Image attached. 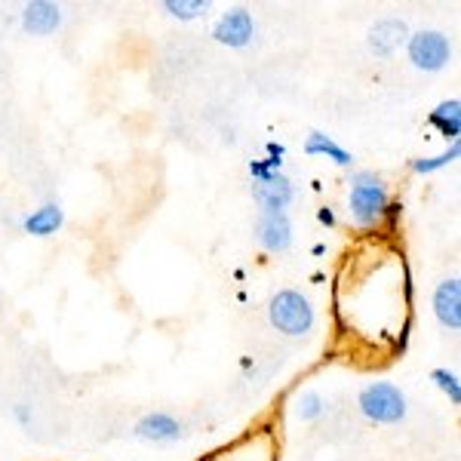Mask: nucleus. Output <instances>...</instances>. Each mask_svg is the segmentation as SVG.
Here are the masks:
<instances>
[{
    "mask_svg": "<svg viewBox=\"0 0 461 461\" xmlns=\"http://www.w3.org/2000/svg\"><path fill=\"white\" fill-rule=\"evenodd\" d=\"M388 203H391V194H388V185H384L382 176L373 173V169L354 173L351 191H348V212H351L357 228L369 230V228L382 225Z\"/></svg>",
    "mask_w": 461,
    "mask_h": 461,
    "instance_id": "1",
    "label": "nucleus"
},
{
    "mask_svg": "<svg viewBox=\"0 0 461 461\" xmlns=\"http://www.w3.org/2000/svg\"><path fill=\"white\" fill-rule=\"evenodd\" d=\"M267 320L277 332H284L289 339H302L314 330L317 323V311L311 299L299 289H280L271 295L267 302Z\"/></svg>",
    "mask_w": 461,
    "mask_h": 461,
    "instance_id": "2",
    "label": "nucleus"
},
{
    "mask_svg": "<svg viewBox=\"0 0 461 461\" xmlns=\"http://www.w3.org/2000/svg\"><path fill=\"white\" fill-rule=\"evenodd\" d=\"M203 461H280V437L274 425H256L237 440L219 446Z\"/></svg>",
    "mask_w": 461,
    "mask_h": 461,
    "instance_id": "3",
    "label": "nucleus"
},
{
    "mask_svg": "<svg viewBox=\"0 0 461 461\" xmlns=\"http://www.w3.org/2000/svg\"><path fill=\"white\" fill-rule=\"evenodd\" d=\"M357 406H360L363 419L373 425H400L406 419V393L393 382H373L357 393Z\"/></svg>",
    "mask_w": 461,
    "mask_h": 461,
    "instance_id": "4",
    "label": "nucleus"
},
{
    "mask_svg": "<svg viewBox=\"0 0 461 461\" xmlns=\"http://www.w3.org/2000/svg\"><path fill=\"white\" fill-rule=\"evenodd\" d=\"M406 56L415 68L425 74L443 71L452 62V41L443 32H437V28H421V32L409 34Z\"/></svg>",
    "mask_w": 461,
    "mask_h": 461,
    "instance_id": "5",
    "label": "nucleus"
},
{
    "mask_svg": "<svg viewBox=\"0 0 461 461\" xmlns=\"http://www.w3.org/2000/svg\"><path fill=\"white\" fill-rule=\"evenodd\" d=\"M212 37H215V43H221V47H228V50H243V47H249L252 37H256V19H252V13L247 6H234V10L219 16V22L212 25Z\"/></svg>",
    "mask_w": 461,
    "mask_h": 461,
    "instance_id": "6",
    "label": "nucleus"
},
{
    "mask_svg": "<svg viewBox=\"0 0 461 461\" xmlns=\"http://www.w3.org/2000/svg\"><path fill=\"white\" fill-rule=\"evenodd\" d=\"M256 240L265 252H286L293 247V219L286 212H258Z\"/></svg>",
    "mask_w": 461,
    "mask_h": 461,
    "instance_id": "7",
    "label": "nucleus"
},
{
    "mask_svg": "<svg viewBox=\"0 0 461 461\" xmlns=\"http://www.w3.org/2000/svg\"><path fill=\"white\" fill-rule=\"evenodd\" d=\"M252 200L262 206V212H286V206L293 203L295 188L284 173H271L265 182H252L249 185Z\"/></svg>",
    "mask_w": 461,
    "mask_h": 461,
    "instance_id": "8",
    "label": "nucleus"
},
{
    "mask_svg": "<svg viewBox=\"0 0 461 461\" xmlns=\"http://www.w3.org/2000/svg\"><path fill=\"white\" fill-rule=\"evenodd\" d=\"M434 317L443 330L458 332L461 330V280L458 277H446L434 289Z\"/></svg>",
    "mask_w": 461,
    "mask_h": 461,
    "instance_id": "9",
    "label": "nucleus"
},
{
    "mask_svg": "<svg viewBox=\"0 0 461 461\" xmlns=\"http://www.w3.org/2000/svg\"><path fill=\"white\" fill-rule=\"evenodd\" d=\"M185 428L169 412H148L136 421V437L145 443H176L182 440Z\"/></svg>",
    "mask_w": 461,
    "mask_h": 461,
    "instance_id": "10",
    "label": "nucleus"
},
{
    "mask_svg": "<svg viewBox=\"0 0 461 461\" xmlns=\"http://www.w3.org/2000/svg\"><path fill=\"white\" fill-rule=\"evenodd\" d=\"M62 25V10L50 0H32L22 6V28L34 37H47Z\"/></svg>",
    "mask_w": 461,
    "mask_h": 461,
    "instance_id": "11",
    "label": "nucleus"
},
{
    "mask_svg": "<svg viewBox=\"0 0 461 461\" xmlns=\"http://www.w3.org/2000/svg\"><path fill=\"white\" fill-rule=\"evenodd\" d=\"M409 41V28L400 19H382L375 22V28L369 32V50L375 56H393L400 47Z\"/></svg>",
    "mask_w": 461,
    "mask_h": 461,
    "instance_id": "12",
    "label": "nucleus"
},
{
    "mask_svg": "<svg viewBox=\"0 0 461 461\" xmlns=\"http://www.w3.org/2000/svg\"><path fill=\"white\" fill-rule=\"evenodd\" d=\"M19 225L25 234H32V237H53L65 225V212H62V206L50 200V203H43V206H37V210L28 212Z\"/></svg>",
    "mask_w": 461,
    "mask_h": 461,
    "instance_id": "13",
    "label": "nucleus"
},
{
    "mask_svg": "<svg viewBox=\"0 0 461 461\" xmlns=\"http://www.w3.org/2000/svg\"><path fill=\"white\" fill-rule=\"evenodd\" d=\"M428 123L446 139V142H458L461 136V102L458 99H443L440 105L428 114Z\"/></svg>",
    "mask_w": 461,
    "mask_h": 461,
    "instance_id": "14",
    "label": "nucleus"
},
{
    "mask_svg": "<svg viewBox=\"0 0 461 461\" xmlns=\"http://www.w3.org/2000/svg\"><path fill=\"white\" fill-rule=\"evenodd\" d=\"M304 154H311V158H326V160L336 163V167H351V160H354L348 148H341L336 139L326 136V132H320V130H314L308 139H304Z\"/></svg>",
    "mask_w": 461,
    "mask_h": 461,
    "instance_id": "15",
    "label": "nucleus"
},
{
    "mask_svg": "<svg viewBox=\"0 0 461 461\" xmlns=\"http://www.w3.org/2000/svg\"><path fill=\"white\" fill-rule=\"evenodd\" d=\"M458 154H461V142H452L446 151L434 154V158H415L409 167H412V173H419V176H430V173H437V169H446L449 163H456Z\"/></svg>",
    "mask_w": 461,
    "mask_h": 461,
    "instance_id": "16",
    "label": "nucleus"
},
{
    "mask_svg": "<svg viewBox=\"0 0 461 461\" xmlns=\"http://www.w3.org/2000/svg\"><path fill=\"white\" fill-rule=\"evenodd\" d=\"M163 10L178 22H191V19L206 16L210 0H163Z\"/></svg>",
    "mask_w": 461,
    "mask_h": 461,
    "instance_id": "17",
    "label": "nucleus"
},
{
    "mask_svg": "<svg viewBox=\"0 0 461 461\" xmlns=\"http://www.w3.org/2000/svg\"><path fill=\"white\" fill-rule=\"evenodd\" d=\"M326 412V400L320 397L317 391H302L299 400H295V415H299L302 421H317L323 419Z\"/></svg>",
    "mask_w": 461,
    "mask_h": 461,
    "instance_id": "18",
    "label": "nucleus"
},
{
    "mask_svg": "<svg viewBox=\"0 0 461 461\" xmlns=\"http://www.w3.org/2000/svg\"><path fill=\"white\" fill-rule=\"evenodd\" d=\"M430 382L440 388L446 397H449V403L452 406H458L461 403V382H458V375L452 373V369H446V366H437L434 373H430Z\"/></svg>",
    "mask_w": 461,
    "mask_h": 461,
    "instance_id": "19",
    "label": "nucleus"
},
{
    "mask_svg": "<svg viewBox=\"0 0 461 461\" xmlns=\"http://www.w3.org/2000/svg\"><path fill=\"white\" fill-rule=\"evenodd\" d=\"M280 167L284 163L280 160H271V158H265V160H249V178L252 182H265L271 173H280Z\"/></svg>",
    "mask_w": 461,
    "mask_h": 461,
    "instance_id": "20",
    "label": "nucleus"
},
{
    "mask_svg": "<svg viewBox=\"0 0 461 461\" xmlns=\"http://www.w3.org/2000/svg\"><path fill=\"white\" fill-rule=\"evenodd\" d=\"M400 219H403V203L400 200H391L388 203V210H384V219H382V225H388L391 230L400 225Z\"/></svg>",
    "mask_w": 461,
    "mask_h": 461,
    "instance_id": "21",
    "label": "nucleus"
},
{
    "mask_svg": "<svg viewBox=\"0 0 461 461\" xmlns=\"http://www.w3.org/2000/svg\"><path fill=\"white\" fill-rule=\"evenodd\" d=\"M13 419H16L22 428H32V421H34L32 406H28V403H16V406H13Z\"/></svg>",
    "mask_w": 461,
    "mask_h": 461,
    "instance_id": "22",
    "label": "nucleus"
},
{
    "mask_svg": "<svg viewBox=\"0 0 461 461\" xmlns=\"http://www.w3.org/2000/svg\"><path fill=\"white\" fill-rule=\"evenodd\" d=\"M317 221L323 228H336L339 225V219H336V212H332V206H320V210H317Z\"/></svg>",
    "mask_w": 461,
    "mask_h": 461,
    "instance_id": "23",
    "label": "nucleus"
},
{
    "mask_svg": "<svg viewBox=\"0 0 461 461\" xmlns=\"http://www.w3.org/2000/svg\"><path fill=\"white\" fill-rule=\"evenodd\" d=\"M265 151H267V158H271V160H280V163H284V158H286V145H280V142H267V145H265Z\"/></svg>",
    "mask_w": 461,
    "mask_h": 461,
    "instance_id": "24",
    "label": "nucleus"
}]
</instances>
